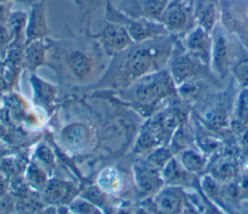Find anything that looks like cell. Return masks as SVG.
<instances>
[{"label":"cell","mask_w":248,"mask_h":214,"mask_svg":"<svg viewBox=\"0 0 248 214\" xmlns=\"http://www.w3.org/2000/svg\"><path fill=\"white\" fill-rule=\"evenodd\" d=\"M162 177L165 185H172L179 187H193L195 185V174L189 172L180 164L178 159L173 156L161 169Z\"/></svg>","instance_id":"14"},{"label":"cell","mask_w":248,"mask_h":214,"mask_svg":"<svg viewBox=\"0 0 248 214\" xmlns=\"http://www.w3.org/2000/svg\"><path fill=\"white\" fill-rule=\"evenodd\" d=\"M121 177L114 169H106L102 171L99 177V186L103 191L114 193L119 189Z\"/></svg>","instance_id":"27"},{"label":"cell","mask_w":248,"mask_h":214,"mask_svg":"<svg viewBox=\"0 0 248 214\" xmlns=\"http://www.w3.org/2000/svg\"><path fill=\"white\" fill-rule=\"evenodd\" d=\"M133 173L135 185L142 194L154 195L165 185L161 169L146 160L135 163Z\"/></svg>","instance_id":"12"},{"label":"cell","mask_w":248,"mask_h":214,"mask_svg":"<svg viewBox=\"0 0 248 214\" xmlns=\"http://www.w3.org/2000/svg\"><path fill=\"white\" fill-rule=\"evenodd\" d=\"M195 20V12L187 0H170L159 21L172 36L188 32Z\"/></svg>","instance_id":"7"},{"label":"cell","mask_w":248,"mask_h":214,"mask_svg":"<svg viewBox=\"0 0 248 214\" xmlns=\"http://www.w3.org/2000/svg\"><path fill=\"white\" fill-rule=\"evenodd\" d=\"M71 209L79 213H99V209L88 200L76 199L71 202Z\"/></svg>","instance_id":"29"},{"label":"cell","mask_w":248,"mask_h":214,"mask_svg":"<svg viewBox=\"0 0 248 214\" xmlns=\"http://www.w3.org/2000/svg\"><path fill=\"white\" fill-rule=\"evenodd\" d=\"M189 172L199 175L208 168V160L204 154L192 147L185 148L175 156Z\"/></svg>","instance_id":"18"},{"label":"cell","mask_w":248,"mask_h":214,"mask_svg":"<svg viewBox=\"0 0 248 214\" xmlns=\"http://www.w3.org/2000/svg\"><path fill=\"white\" fill-rule=\"evenodd\" d=\"M23 60L26 68L33 72L46 61V53L49 47V40L39 39L26 44Z\"/></svg>","instance_id":"16"},{"label":"cell","mask_w":248,"mask_h":214,"mask_svg":"<svg viewBox=\"0 0 248 214\" xmlns=\"http://www.w3.org/2000/svg\"><path fill=\"white\" fill-rule=\"evenodd\" d=\"M180 43L187 53L209 67L213 44L212 33L196 24L185 33Z\"/></svg>","instance_id":"10"},{"label":"cell","mask_w":248,"mask_h":214,"mask_svg":"<svg viewBox=\"0 0 248 214\" xmlns=\"http://www.w3.org/2000/svg\"><path fill=\"white\" fill-rule=\"evenodd\" d=\"M31 82L33 85L36 101L44 106L49 105L54 99L55 88L35 75L31 76Z\"/></svg>","instance_id":"24"},{"label":"cell","mask_w":248,"mask_h":214,"mask_svg":"<svg viewBox=\"0 0 248 214\" xmlns=\"http://www.w3.org/2000/svg\"><path fill=\"white\" fill-rule=\"evenodd\" d=\"M172 35L134 43L112 56L98 85L127 88L137 79L167 67L174 45Z\"/></svg>","instance_id":"1"},{"label":"cell","mask_w":248,"mask_h":214,"mask_svg":"<svg viewBox=\"0 0 248 214\" xmlns=\"http://www.w3.org/2000/svg\"><path fill=\"white\" fill-rule=\"evenodd\" d=\"M76 194V189L73 185L63 181H51L44 190V199L47 203L60 204L69 202Z\"/></svg>","instance_id":"19"},{"label":"cell","mask_w":248,"mask_h":214,"mask_svg":"<svg viewBox=\"0 0 248 214\" xmlns=\"http://www.w3.org/2000/svg\"><path fill=\"white\" fill-rule=\"evenodd\" d=\"M244 46H245V47L247 48V50H248V41H246L245 43H242Z\"/></svg>","instance_id":"31"},{"label":"cell","mask_w":248,"mask_h":214,"mask_svg":"<svg viewBox=\"0 0 248 214\" xmlns=\"http://www.w3.org/2000/svg\"><path fill=\"white\" fill-rule=\"evenodd\" d=\"M166 68L176 87L191 79L205 78L207 71H209L208 66L187 53L178 40L174 41L173 48Z\"/></svg>","instance_id":"5"},{"label":"cell","mask_w":248,"mask_h":214,"mask_svg":"<svg viewBox=\"0 0 248 214\" xmlns=\"http://www.w3.org/2000/svg\"><path fill=\"white\" fill-rule=\"evenodd\" d=\"M173 157V152L170 148L166 147L165 145L159 146L153 150H151L147 157L146 161H148L150 164L158 168L159 169H162L164 166Z\"/></svg>","instance_id":"28"},{"label":"cell","mask_w":248,"mask_h":214,"mask_svg":"<svg viewBox=\"0 0 248 214\" xmlns=\"http://www.w3.org/2000/svg\"><path fill=\"white\" fill-rule=\"evenodd\" d=\"M91 35L97 40L104 52L111 57L134 44L125 28L114 22L107 21L97 34Z\"/></svg>","instance_id":"11"},{"label":"cell","mask_w":248,"mask_h":214,"mask_svg":"<svg viewBox=\"0 0 248 214\" xmlns=\"http://www.w3.org/2000/svg\"><path fill=\"white\" fill-rule=\"evenodd\" d=\"M48 34V26L46 15L44 0L35 2L27 17L25 28V43L28 44L34 40L45 39Z\"/></svg>","instance_id":"13"},{"label":"cell","mask_w":248,"mask_h":214,"mask_svg":"<svg viewBox=\"0 0 248 214\" xmlns=\"http://www.w3.org/2000/svg\"><path fill=\"white\" fill-rule=\"evenodd\" d=\"M207 86L203 77L191 79L176 87L177 95L187 103H199L207 95Z\"/></svg>","instance_id":"20"},{"label":"cell","mask_w":248,"mask_h":214,"mask_svg":"<svg viewBox=\"0 0 248 214\" xmlns=\"http://www.w3.org/2000/svg\"><path fill=\"white\" fill-rule=\"evenodd\" d=\"M236 163L233 161L232 157L227 156H220L219 158H216L215 162L211 164L210 168V175L215 178L219 182H230L232 181L237 174L238 168H237Z\"/></svg>","instance_id":"22"},{"label":"cell","mask_w":248,"mask_h":214,"mask_svg":"<svg viewBox=\"0 0 248 214\" xmlns=\"http://www.w3.org/2000/svg\"><path fill=\"white\" fill-rule=\"evenodd\" d=\"M234 122L248 126V88H241L233 106Z\"/></svg>","instance_id":"25"},{"label":"cell","mask_w":248,"mask_h":214,"mask_svg":"<svg viewBox=\"0 0 248 214\" xmlns=\"http://www.w3.org/2000/svg\"><path fill=\"white\" fill-rule=\"evenodd\" d=\"M105 19L124 27L134 43H141L170 35L162 22L143 16L129 15L115 8L109 0L106 2Z\"/></svg>","instance_id":"4"},{"label":"cell","mask_w":248,"mask_h":214,"mask_svg":"<svg viewBox=\"0 0 248 214\" xmlns=\"http://www.w3.org/2000/svg\"><path fill=\"white\" fill-rule=\"evenodd\" d=\"M218 8L223 30L236 36L241 43L248 41V2L218 0Z\"/></svg>","instance_id":"6"},{"label":"cell","mask_w":248,"mask_h":214,"mask_svg":"<svg viewBox=\"0 0 248 214\" xmlns=\"http://www.w3.org/2000/svg\"><path fill=\"white\" fill-rule=\"evenodd\" d=\"M154 208L162 213L176 214L186 210H193L189 195L183 187L164 185L153 197Z\"/></svg>","instance_id":"9"},{"label":"cell","mask_w":248,"mask_h":214,"mask_svg":"<svg viewBox=\"0 0 248 214\" xmlns=\"http://www.w3.org/2000/svg\"><path fill=\"white\" fill-rule=\"evenodd\" d=\"M170 0H139L138 8L140 12V16L158 20Z\"/></svg>","instance_id":"23"},{"label":"cell","mask_w":248,"mask_h":214,"mask_svg":"<svg viewBox=\"0 0 248 214\" xmlns=\"http://www.w3.org/2000/svg\"><path fill=\"white\" fill-rule=\"evenodd\" d=\"M90 44L85 40L76 39L54 42L49 41V57L53 63L71 78L85 81L91 77L99 66V43Z\"/></svg>","instance_id":"2"},{"label":"cell","mask_w":248,"mask_h":214,"mask_svg":"<svg viewBox=\"0 0 248 214\" xmlns=\"http://www.w3.org/2000/svg\"><path fill=\"white\" fill-rule=\"evenodd\" d=\"M37 157L42 163H45L46 165H52L53 163V156L50 150L46 146H41L38 148Z\"/></svg>","instance_id":"30"},{"label":"cell","mask_w":248,"mask_h":214,"mask_svg":"<svg viewBox=\"0 0 248 214\" xmlns=\"http://www.w3.org/2000/svg\"><path fill=\"white\" fill-rule=\"evenodd\" d=\"M65 146L72 150L83 148L89 140V131L82 124H72L64 129L61 136Z\"/></svg>","instance_id":"21"},{"label":"cell","mask_w":248,"mask_h":214,"mask_svg":"<svg viewBox=\"0 0 248 214\" xmlns=\"http://www.w3.org/2000/svg\"><path fill=\"white\" fill-rule=\"evenodd\" d=\"M219 17L218 0H200L195 11L197 24L212 33Z\"/></svg>","instance_id":"17"},{"label":"cell","mask_w":248,"mask_h":214,"mask_svg":"<svg viewBox=\"0 0 248 214\" xmlns=\"http://www.w3.org/2000/svg\"><path fill=\"white\" fill-rule=\"evenodd\" d=\"M124 94L132 103L155 108L162 101L177 94L176 85L167 68L150 73L125 88Z\"/></svg>","instance_id":"3"},{"label":"cell","mask_w":248,"mask_h":214,"mask_svg":"<svg viewBox=\"0 0 248 214\" xmlns=\"http://www.w3.org/2000/svg\"><path fill=\"white\" fill-rule=\"evenodd\" d=\"M213 44L209 68L211 74L219 79H225L231 71L234 44L222 31L213 33Z\"/></svg>","instance_id":"8"},{"label":"cell","mask_w":248,"mask_h":214,"mask_svg":"<svg viewBox=\"0 0 248 214\" xmlns=\"http://www.w3.org/2000/svg\"><path fill=\"white\" fill-rule=\"evenodd\" d=\"M230 73L241 88H248V50L240 42L234 45Z\"/></svg>","instance_id":"15"},{"label":"cell","mask_w":248,"mask_h":214,"mask_svg":"<svg viewBox=\"0 0 248 214\" xmlns=\"http://www.w3.org/2000/svg\"><path fill=\"white\" fill-rule=\"evenodd\" d=\"M75 1H76V2H79L80 0H75Z\"/></svg>","instance_id":"32"},{"label":"cell","mask_w":248,"mask_h":214,"mask_svg":"<svg viewBox=\"0 0 248 214\" xmlns=\"http://www.w3.org/2000/svg\"><path fill=\"white\" fill-rule=\"evenodd\" d=\"M26 22H27V17L26 15L21 13V12H16L13 13L9 15L8 20H7V25H8V30L12 39L17 40L20 38L21 34H24L23 29L26 28Z\"/></svg>","instance_id":"26"}]
</instances>
